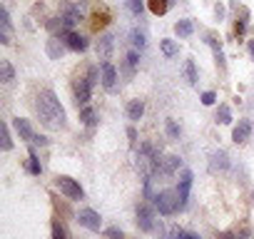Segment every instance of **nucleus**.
<instances>
[{"instance_id":"f257e3e1","label":"nucleus","mask_w":254,"mask_h":239,"mask_svg":"<svg viewBox=\"0 0 254 239\" xmlns=\"http://www.w3.org/2000/svg\"><path fill=\"white\" fill-rule=\"evenodd\" d=\"M35 112L40 117V122L48 130H63L65 127V110L58 100V95L50 87H43L35 97Z\"/></svg>"},{"instance_id":"f03ea898","label":"nucleus","mask_w":254,"mask_h":239,"mask_svg":"<svg viewBox=\"0 0 254 239\" xmlns=\"http://www.w3.org/2000/svg\"><path fill=\"white\" fill-rule=\"evenodd\" d=\"M155 207H157V212H160L162 217H170V214H175L177 209H182V207H180V194L172 192V189H165V192H160V194L155 197Z\"/></svg>"},{"instance_id":"7ed1b4c3","label":"nucleus","mask_w":254,"mask_h":239,"mask_svg":"<svg viewBox=\"0 0 254 239\" xmlns=\"http://www.w3.org/2000/svg\"><path fill=\"white\" fill-rule=\"evenodd\" d=\"M55 187L67 197V199H82L85 197V192H82V187L72 179V177H65V175H58L55 177Z\"/></svg>"},{"instance_id":"20e7f679","label":"nucleus","mask_w":254,"mask_h":239,"mask_svg":"<svg viewBox=\"0 0 254 239\" xmlns=\"http://www.w3.org/2000/svg\"><path fill=\"white\" fill-rule=\"evenodd\" d=\"M77 222H80L82 227H87L90 232H100V227H102V219H100V214H97L95 209H90V207L80 209V214H77Z\"/></svg>"},{"instance_id":"39448f33","label":"nucleus","mask_w":254,"mask_h":239,"mask_svg":"<svg viewBox=\"0 0 254 239\" xmlns=\"http://www.w3.org/2000/svg\"><path fill=\"white\" fill-rule=\"evenodd\" d=\"M90 90H92V85H90L87 77H77V80L72 82V92H75V102H77V107H80V105H87V100H90Z\"/></svg>"},{"instance_id":"423d86ee","label":"nucleus","mask_w":254,"mask_h":239,"mask_svg":"<svg viewBox=\"0 0 254 239\" xmlns=\"http://www.w3.org/2000/svg\"><path fill=\"white\" fill-rule=\"evenodd\" d=\"M60 38H63V40H65V45H67L70 50H75V53H82V50H87V40H85L80 33H75V30H65Z\"/></svg>"},{"instance_id":"0eeeda50","label":"nucleus","mask_w":254,"mask_h":239,"mask_svg":"<svg viewBox=\"0 0 254 239\" xmlns=\"http://www.w3.org/2000/svg\"><path fill=\"white\" fill-rule=\"evenodd\" d=\"M102 87L107 92H117V70L112 62H102Z\"/></svg>"},{"instance_id":"6e6552de","label":"nucleus","mask_w":254,"mask_h":239,"mask_svg":"<svg viewBox=\"0 0 254 239\" xmlns=\"http://www.w3.org/2000/svg\"><path fill=\"white\" fill-rule=\"evenodd\" d=\"M137 224H140V229L142 232H152L155 229V212L150 209V207H137Z\"/></svg>"},{"instance_id":"1a4fd4ad","label":"nucleus","mask_w":254,"mask_h":239,"mask_svg":"<svg viewBox=\"0 0 254 239\" xmlns=\"http://www.w3.org/2000/svg\"><path fill=\"white\" fill-rule=\"evenodd\" d=\"M77 23H80V8L77 5H65L63 8V25H65V30H72Z\"/></svg>"},{"instance_id":"9d476101","label":"nucleus","mask_w":254,"mask_h":239,"mask_svg":"<svg viewBox=\"0 0 254 239\" xmlns=\"http://www.w3.org/2000/svg\"><path fill=\"white\" fill-rule=\"evenodd\" d=\"M190 187H192V172H190V170H185V172H182V177H180V189H177V194H180V207H185V204H187Z\"/></svg>"},{"instance_id":"9b49d317","label":"nucleus","mask_w":254,"mask_h":239,"mask_svg":"<svg viewBox=\"0 0 254 239\" xmlns=\"http://www.w3.org/2000/svg\"><path fill=\"white\" fill-rule=\"evenodd\" d=\"M207 43H209V48H212V53H214V62H217V67L224 70V53H222V45H219L217 35L209 33V35H207Z\"/></svg>"},{"instance_id":"f8f14e48","label":"nucleus","mask_w":254,"mask_h":239,"mask_svg":"<svg viewBox=\"0 0 254 239\" xmlns=\"http://www.w3.org/2000/svg\"><path fill=\"white\" fill-rule=\"evenodd\" d=\"M0 25H3V35H0V40H3L5 45H10L13 43V28H10V15H8L5 8L0 10Z\"/></svg>"},{"instance_id":"ddd939ff","label":"nucleus","mask_w":254,"mask_h":239,"mask_svg":"<svg viewBox=\"0 0 254 239\" xmlns=\"http://www.w3.org/2000/svg\"><path fill=\"white\" fill-rule=\"evenodd\" d=\"M13 125H15V130H18V135L23 137V140H35V132H33V127H30V122L28 120H23V117H15L13 120Z\"/></svg>"},{"instance_id":"4468645a","label":"nucleus","mask_w":254,"mask_h":239,"mask_svg":"<svg viewBox=\"0 0 254 239\" xmlns=\"http://www.w3.org/2000/svg\"><path fill=\"white\" fill-rule=\"evenodd\" d=\"M110 53H112V35H102L97 43V55L102 62H110Z\"/></svg>"},{"instance_id":"2eb2a0df","label":"nucleus","mask_w":254,"mask_h":239,"mask_svg":"<svg viewBox=\"0 0 254 239\" xmlns=\"http://www.w3.org/2000/svg\"><path fill=\"white\" fill-rule=\"evenodd\" d=\"M180 165H182V160H180L177 155H170V157H165V160L160 162V175H172V172L180 170Z\"/></svg>"},{"instance_id":"dca6fc26","label":"nucleus","mask_w":254,"mask_h":239,"mask_svg":"<svg viewBox=\"0 0 254 239\" xmlns=\"http://www.w3.org/2000/svg\"><path fill=\"white\" fill-rule=\"evenodd\" d=\"M249 130H252V125L247 122V120H239V125H237L234 132H232V140H234L237 145H242V142L249 137Z\"/></svg>"},{"instance_id":"f3484780","label":"nucleus","mask_w":254,"mask_h":239,"mask_svg":"<svg viewBox=\"0 0 254 239\" xmlns=\"http://www.w3.org/2000/svg\"><path fill=\"white\" fill-rule=\"evenodd\" d=\"M142 115H145V102L142 100H130V105H127V117H130L132 122H137Z\"/></svg>"},{"instance_id":"a211bd4d","label":"nucleus","mask_w":254,"mask_h":239,"mask_svg":"<svg viewBox=\"0 0 254 239\" xmlns=\"http://www.w3.org/2000/svg\"><path fill=\"white\" fill-rule=\"evenodd\" d=\"M247 20H249V10H247V8H239L237 20H234V35H237V38L244 35V30H247Z\"/></svg>"},{"instance_id":"6ab92c4d","label":"nucleus","mask_w":254,"mask_h":239,"mask_svg":"<svg viewBox=\"0 0 254 239\" xmlns=\"http://www.w3.org/2000/svg\"><path fill=\"white\" fill-rule=\"evenodd\" d=\"M63 53H65L63 38H50V40H48V55H50L53 60H60V58H63Z\"/></svg>"},{"instance_id":"aec40b11","label":"nucleus","mask_w":254,"mask_h":239,"mask_svg":"<svg viewBox=\"0 0 254 239\" xmlns=\"http://www.w3.org/2000/svg\"><path fill=\"white\" fill-rule=\"evenodd\" d=\"M229 167V160H227V155L219 150V152H214L212 155V162H209V170L212 172H217V170H227Z\"/></svg>"},{"instance_id":"412c9836","label":"nucleus","mask_w":254,"mask_h":239,"mask_svg":"<svg viewBox=\"0 0 254 239\" xmlns=\"http://www.w3.org/2000/svg\"><path fill=\"white\" fill-rule=\"evenodd\" d=\"M147 5L152 15H165L170 10V0H147Z\"/></svg>"},{"instance_id":"4be33fe9","label":"nucleus","mask_w":254,"mask_h":239,"mask_svg":"<svg viewBox=\"0 0 254 239\" xmlns=\"http://www.w3.org/2000/svg\"><path fill=\"white\" fill-rule=\"evenodd\" d=\"M137 62H140V55H137L135 50H132V53H127V58H125V72H127V77H132V75H135Z\"/></svg>"},{"instance_id":"5701e85b","label":"nucleus","mask_w":254,"mask_h":239,"mask_svg":"<svg viewBox=\"0 0 254 239\" xmlns=\"http://www.w3.org/2000/svg\"><path fill=\"white\" fill-rule=\"evenodd\" d=\"M0 77H3L5 85H10L15 80V72H13V65L8 60H0Z\"/></svg>"},{"instance_id":"b1692460","label":"nucleus","mask_w":254,"mask_h":239,"mask_svg":"<svg viewBox=\"0 0 254 239\" xmlns=\"http://www.w3.org/2000/svg\"><path fill=\"white\" fill-rule=\"evenodd\" d=\"M175 33H177L180 38H190V35L194 33V23H192V20H180V23L175 25Z\"/></svg>"},{"instance_id":"393cba45","label":"nucleus","mask_w":254,"mask_h":239,"mask_svg":"<svg viewBox=\"0 0 254 239\" xmlns=\"http://www.w3.org/2000/svg\"><path fill=\"white\" fill-rule=\"evenodd\" d=\"M80 120H82V125H87V127H95V122H97V112H95L92 107H82V112H80Z\"/></svg>"},{"instance_id":"a878e982","label":"nucleus","mask_w":254,"mask_h":239,"mask_svg":"<svg viewBox=\"0 0 254 239\" xmlns=\"http://www.w3.org/2000/svg\"><path fill=\"white\" fill-rule=\"evenodd\" d=\"M217 122H219V125H229V122H232V110H229L227 105H219V110H217Z\"/></svg>"},{"instance_id":"bb28decb","label":"nucleus","mask_w":254,"mask_h":239,"mask_svg":"<svg viewBox=\"0 0 254 239\" xmlns=\"http://www.w3.org/2000/svg\"><path fill=\"white\" fill-rule=\"evenodd\" d=\"M170 239H199L194 232H185V229H180V227H172L170 229Z\"/></svg>"},{"instance_id":"cd10ccee","label":"nucleus","mask_w":254,"mask_h":239,"mask_svg":"<svg viewBox=\"0 0 254 239\" xmlns=\"http://www.w3.org/2000/svg\"><path fill=\"white\" fill-rule=\"evenodd\" d=\"M160 48H162V53H165L167 58H175V55L180 53V48H177L172 40H167V38H165V40H160Z\"/></svg>"},{"instance_id":"c85d7f7f","label":"nucleus","mask_w":254,"mask_h":239,"mask_svg":"<svg viewBox=\"0 0 254 239\" xmlns=\"http://www.w3.org/2000/svg\"><path fill=\"white\" fill-rule=\"evenodd\" d=\"M185 75H187V82H190V85H197V70H194V60H187V62H185Z\"/></svg>"},{"instance_id":"c756f323","label":"nucleus","mask_w":254,"mask_h":239,"mask_svg":"<svg viewBox=\"0 0 254 239\" xmlns=\"http://www.w3.org/2000/svg\"><path fill=\"white\" fill-rule=\"evenodd\" d=\"M28 172L30 175H40L43 172V167H40V162H38V155L30 150V157H28Z\"/></svg>"},{"instance_id":"7c9ffc66","label":"nucleus","mask_w":254,"mask_h":239,"mask_svg":"<svg viewBox=\"0 0 254 239\" xmlns=\"http://www.w3.org/2000/svg\"><path fill=\"white\" fill-rule=\"evenodd\" d=\"M165 130H167V135H170L172 140H180V127H177L175 120H167V122H165Z\"/></svg>"},{"instance_id":"2f4dec72","label":"nucleus","mask_w":254,"mask_h":239,"mask_svg":"<svg viewBox=\"0 0 254 239\" xmlns=\"http://www.w3.org/2000/svg\"><path fill=\"white\" fill-rule=\"evenodd\" d=\"M127 8H130V13L132 15H142V0H127Z\"/></svg>"},{"instance_id":"473e14b6","label":"nucleus","mask_w":254,"mask_h":239,"mask_svg":"<svg viewBox=\"0 0 254 239\" xmlns=\"http://www.w3.org/2000/svg\"><path fill=\"white\" fill-rule=\"evenodd\" d=\"M53 239H65V229L60 222H53Z\"/></svg>"},{"instance_id":"72a5a7b5","label":"nucleus","mask_w":254,"mask_h":239,"mask_svg":"<svg viewBox=\"0 0 254 239\" xmlns=\"http://www.w3.org/2000/svg\"><path fill=\"white\" fill-rule=\"evenodd\" d=\"M10 147H13V140H10V130L5 127V130H3V150L8 152Z\"/></svg>"},{"instance_id":"f704fd0d","label":"nucleus","mask_w":254,"mask_h":239,"mask_svg":"<svg viewBox=\"0 0 254 239\" xmlns=\"http://www.w3.org/2000/svg\"><path fill=\"white\" fill-rule=\"evenodd\" d=\"M132 43H135V45H137V48H140V50H142V48H145V35H142V33H137V30H135V33H132Z\"/></svg>"},{"instance_id":"c9c22d12","label":"nucleus","mask_w":254,"mask_h":239,"mask_svg":"<svg viewBox=\"0 0 254 239\" xmlns=\"http://www.w3.org/2000/svg\"><path fill=\"white\" fill-rule=\"evenodd\" d=\"M105 234H107V239H122V229H117V227H110Z\"/></svg>"},{"instance_id":"e433bc0d","label":"nucleus","mask_w":254,"mask_h":239,"mask_svg":"<svg viewBox=\"0 0 254 239\" xmlns=\"http://www.w3.org/2000/svg\"><path fill=\"white\" fill-rule=\"evenodd\" d=\"M87 80H90L92 87L97 85V67H90V70H87Z\"/></svg>"},{"instance_id":"4c0bfd02","label":"nucleus","mask_w":254,"mask_h":239,"mask_svg":"<svg viewBox=\"0 0 254 239\" xmlns=\"http://www.w3.org/2000/svg\"><path fill=\"white\" fill-rule=\"evenodd\" d=\"M214 100H217L214 92H204V95H202V105H214Z\"/></svg>"},{"instance_id":"58836bf2","label":"nucleus","mask_w":254,"mask_h":239,"mask_svg":"<svg viewBox=\"0 0 254 239\" xmlns=\"http://www.w3.org/2000/svg\"><path fill=\"white\" fill-rule=\"evenodd\" d=\"M127 137H130V140H132V142H135V140H137V132H135V127H130V130H127Z\"/></svg>"},{"instance_id":"ea45409f","label":"nucleus","mask_w":254,"mask_h":239,"mask_svg":"<svg viewBox=\"0 0 254 239\" xmlns=\"http://www.w3.org/2000/svg\"><path fill=\"white\" fill-rule=\"evenodd\" d=\"M214 13H217V18L222 20V15H224V8H222V5H217V8H214Z\"/></svg>"},{"instance_id":"a19ab883","label":"nucleus","mask_w":254,"mask_h":239,"mask_svg":"<svg viewBox=\"0 0 254 239\" xmlns=\"http://www.w3.org/2000/svg\"><path fill=\"white\" fill-rule=\"evenodd\" d=\"M249 55H252V60H254V38L249 40Z\"/></svg>"},{"instance_id":"79ce46f5","label":"nucleus","mask_w":254,"mask_h":239,"mask_svg":"<svg viewBox=\"0 0 254 239\" xmlns=\"http://www.w3.org/2000/svg\"><path fill=\"white\" fill-rule=\"evenodd\" d=\"M252 197H254V192H252Z\"/></svg>"}]
</instances>
